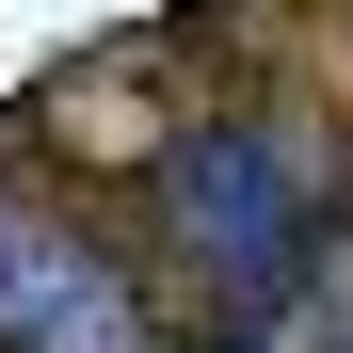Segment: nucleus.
<instances>
[{"instance_id": "nucleus-1", "label": "nucleus", "mask_w": 353, "mask_h": 353, "mask_svg": "<svg viewBox=\"0 0 353 353\" xmlns=\"http://www.w3.org/2000/svg\"><path fill=\"white\" fill-rule=\"evenodd\" d=\"M0 289H32V305H0V337H17V353H129V305H112V273H97V257L65 273L32 209H0Z\"/></svg>"}]
</instances>
